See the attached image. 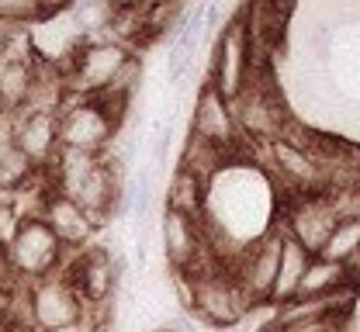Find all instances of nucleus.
I'll list each match as a JSON object with an SVG mask.
<instances>
[{"instance_id":"f257e3e1","label":"nucleus","mask_w":360,"mask_h":332,"mask_svg":"<svg viewBox=\"0 0 360 332\" xmlns=\"http://www.w3.org/2000/svg\"><path fill=\"white\" fill-rule=\"evenodd\" d=\"M125 107H129V97L122 94L66 97L59 107V145L104 156L125 121Z\"/></svg>"},{"instance_id":"f03ea898","label":"nucleus","mask_w":360,"mask_h":332,"mask_svg":"<svg viewBox=\"0 0 360 332\" xmlns=\"http://www.w3.org/2000/svg\"><path fill=\"white\" fill-rule=\"evenodd\" d=\"M132 48L122 39H94L80 42V48L70 59V69L63 77L66 97H101L115 91L118 77L125 73V66L132 62Z\"/></svg>"},{"instance_id":"7ed1b4c3","label":"nucleus","mask_w":360,"mask_h":332,"mask_svg":"<svg viewBox=\"0 0 360 332\" xmlns=\"http://www.w3.org/2000/svg\"><path fill=\"white\" fill-rule=\"evenodd\" d=\"M250 69H253V46H250V35H246V14L236 11L219 35V46H215L205 84H212L232 104L250 87Z\"/></svg>"},{"instance_id":"20e7f679","label":"nucleus","mask_w":360,"mask_h":332,"mask_svg":"<svg viewBox=\"0 0 360 332\" xmlns=\"http://www.w3.org/2000/svg\"><path fill=\"white\" fill-rule=\"evenodd\" d=\"M4 253H7L11 270L35 284V281H45V277H56V270L63 267L66 249L52 236V229L42 218H28V222H18V232L4 246Z\"/></svg>"},{"instance_id":"39448f33","label":"nucleus","mask_w":360,"mask_h":332,"mask_svg":"<svg viewBox=\"0 0 360 332\" xmlns=\"http://www.w3.org/2000/svg\"><path fill=\"white\" fill-rule=\"evenodd\" d=\"M25 312H28V326L35 332L63 329V326H84V319H87L84 298L63 277H45V281H35L28 287Z\"/></svg>"},{"instance_id":"423d86ee","label":"nucleus","mask_w":360,"mask_h":332,"mask_svg":"<svg viewBox=\"0 0 360 332\" xmlns=\"http://www.w3.org/2000/svg\"><path fill=\"white\" fill-rule=\"evenodd\" d=\"M198 284H194V315L212 326V329H239L243 315H246V298L236 284V277H225V274H194Z\"/></svg>"},{"instance_id":"0eeeda50","label":"nucleus","mask_w":360,"mask_h":332,"mask_svg":"<svg viewBox=\"0 0 360 332\" xmlns=\"http://www.w3.org/2000/svg\"><path fill=\"white\" fill-rule=\"evenodd\" d=\"M281 246H284V236L267 232V236L246 253V260L239 263V270L232 274L239 291H243V298H246V305H260V301H270V298H274L277 267H281Z\"/></svg>"},{"instance_id":"6e6552de","label":"nucleus","mask_w":360,"mask_h":332,"mask_svg":"<svg viewBox=\"0 0 360 332\" xmlns=\"http://www.w3.org/2000/svg\"><path fill=\"white\" fill-rule=\"evenodd\" d=\"M191 135L215 145V149H225V152H232V145H236L239 128L232 118V104L212 84H201V91H198L194 111H191Z\"/></svg>"},{"instance_id":"1a4fd4ad","label":"nucleus","mask_w":360,"mask_h":332,"mask_svg":"<svg viewBox=\"0 0 360 332\" xmlns=\"http://www.w3.org/2000/svg\"><path fill=\"white\" fill-rule=\"evenodd\" d=\"M63 281L73 284V291L84 298L87 308L90 305H104V301L115 294V287H118V267H115L111 253L97 246V249H84V253L66 267Z\"/></svg>"},{"instance_id":"9d476101","label":"nucleus","mask_w":360,"mask_h":332,"mask_svg":"<svg viewBox=\"0 0 360 332\" xmlns=\"http://www.w3.org/2000/svg\"><path fill=\"white\" fill-rule=\"evenodd\" d=\"M42 222L52 229V236L63 242V249H84L90 239L97 236L94 218H90V215L80 208V204H77V201H73V197L59 194L56 187L45 194Z\"/></svg>"},{"instance_id":"9b49d317","label":"nucleus","mask_w":360,"mask_h":332,"mask_svg":"<svg viewBox=\"0 0 360 332\" xmlns=\"http://www.w3.org/2000/svg\"><path fill=\"white\" fill-rule=\"evenodd\" d=\"M14 145L45 173L63 149L59 145V111H21Z\"/></svg>"},{"instance_id":"f8f14e48","label":"nucleus","mask_w":360,"mask_h":332,"mask_svg":"<svg viewBox=\"0 0 360 332\" xmlns=\"http://www.w3.org/2000/svg\"><path fill=\"white\" fill-rule=\"evenodd\" d=\"M160 236H163V253L170 260L174 270H187L198 274L201 263V229L194 218L180 215L174 208H163V222H160Z\"/></svg>"},{"instance_id":"ddd939ff","label":"nucleus","mask_w":360,"mask_h":332,"mask_svg":"<svg viewBox=\"0 0 360 332\" xmlns=\"http://www.w3.org/2000/svg\"><path fill=\"white\" fill-rule=\"evenodd\" d=\"M232 118H236V128L243 135H250L253 142H270L281 135V114H277L274 100L264 94V87H257V84H250L232 100Z\"/></svg>"},{"instance_id":"4468645a","label":"nucleus","mask_w":360,"mask_h":332,"mask_svg":"<svg viewBox=\"0 0 360 332\" xmlns=\"http://www.w3.org/2000/svg\"><path fill=\"white\" fill-rule=\"evenodd\" d=\"M315 256L305 249V246H298L291 236H284V246H281V267H277V284H274V298H270V305H288L295 294H298V284H302V277H305V270H309V263H312Z\"/></svg>"},{"instance_id":"2eb2a0df","label":"nucleus","mask_w":360,"mask_h":332,"mask_svg":"<svg viewBox=\"0 0 360 332\" xmlns=\"http://www.w3.org/2000/svg\"><path fill=\"white\" fill-rule=\"evenodd\" d=\"M167 208H174L180 215L201 222V215L208 211V180L198 177L194 170L177 166L174 180H170V190H167Z\"/></svg>"},{"instance_id":"dca6fc26","label":"nucleus","mask_w":360,"mask_h":332,"mask_svg":"<svg viewBox=\"0 0 360 332\" xmlns=\"http://www.w3.org/2000/svg\"><path fill=\"white\" fill-rule=\"evenodd\" d=\"M336 222H340V218H333L329 208L309 204V208L295 211V218H291V239H295L298 246H305L312 256H319V249L326 246V239L336 229Z\"/></svg>"},{"instance_id":"f3484780","label":"nucleus","mask_w":360,"mask_h":332,"mask_svg":"<svg viewBox=\"0 0 360 332\" xmlns=\"http://www.w3.org/2000/svg\"><path fill=\"white\" fill-rule=\"evenodd\" d=\"M35 73L39 69L32 66V59H25V62H4V69H0V107L4 111L21 114L28 107L32 91H35Z\"/></svg>"},{"instance_id":"a211bd4d","label":"nucleus","mask_w":360,"mask_h":332,"mask_svg":"<svg viewBox=\"0 0 360 332\" xmlns=\"http://www.w3.org/2000/svg\"><path fill=\"white\" fill-rule=\"evenodd\" d=\"M70 18H73L77 32L84 35V42H94V39H115V35H108V32H115L118 4H108V0H87V4L70 7Z\"/></svg>"},{"instance_id":"6ab92c4d","label":"nucleus","mask_w":360,"mask_h":332,"mask_svg":"<svg viewBox=\"0 0 360 332\" xmlns=\"http://www.w3.org/2000/svg\"><path fill=\"white\" fill-rule=\"evenodd\" d=\"M267 149H270L274 166H277L291 184H312L315 180V163H312V156H309L302 145H295L291 139L277 135V139H270L267 142Z\"/></svg>"},{"instance_id":"aec40b11","label":"nucleus","mask_w":360,"mask_h":332,"mask_svg":"<svg viewBox=\"0 0 360 332\" xmlns=\"http://www.w3.org/2000/svg\"><path fill=\"white\" fill-rule=\"evenodd\" d=\"M357 249H360V218H340L336 229L326 239V246L319 249V260L347 267V260H354Z\"/></svg>"},{"instance_id":"412c9836","label":"nucleus","mask_w":360,"mask_h":332,"mask_svg":"<svg viewBox=\"0 0 360 332\" xmlns=\"http://www.w3.org/2000/svg\"><path fill=\"white\" fill-rule=\"evenodd\" d=\"M343 274H347V267L326 263V260L315 256L312 263H309V270H305V277H302V284H298V294H295V298H305V301L329 298V291H336V287L343 284Z\"/></svg>"},{"instance_id":"4be33fe9","label":"nucleus","mask_w":360,"mask_h":332,"mask_svg":"<svg viewBox=\"0 0 360 332\" xmlns=\"http://www.w3.org/2000/svg\"><path fill=\"white\" fill-rule=\"evenodd\" d=\"M39 177H42V170L25 152H18V149H11L0 159V190L4 194H21L25 187H32Z\"/></svg>"},{"instance_id":"5701e85b","label":"nucleus","mask_w":360,"mask_h":332,"mask_svg":"<svg viewBox=\"0 0 360 332\" xmlns=\"http://www.w3.org/2000/svg\"><path fill=\"white\" fill-rule=\"evenodd\" d=\"M153 184H156V166H142L132 177V218L135 229L149 225V204H153Z\"/></svg>"},{"instance_id":"b1692460","label":"nucleus","mask_w":360,"mask_h":332,"mask_svg":"<svg viewBox=\"0 0 360 332\" xmlns=\"http://www.w3.org/2000/svg\"><path fill=\"white\" fill-rule=\"evenodd\" d=\"M194 52L198 48L191 46V42H184V39H174V46H170V55H167V84L170 87H180L184 84V77H187V69H191V62H194Z\"/></svg>"},{"instance_id":"393cba45","label":"nucleus","mask_w":360,"mask_h":332,"mask_svg":"<svg viewBox=\"0 0 360 332\" xmlns=\"http://www.w3.org/2000/svg\"><path fill=\"white\" fill-rule=\"evenodd\" d=\"M14 139H18V114L0 107V159H4L11 149H18Z\"/></svg>"},{"instance_id":"a878e982","label":"nucleus","mask_w":360,"mask_h":332,"mask_svg":"<svg viewBox=\"0 0 360 332\" xmlns=\"http://www.w3.org/2000/svg\"><path fill=\"white\" fill-rule=\"evenodd\" d=\"M45 332H84V326H63V329H45Z\"/></svg>"},{"instance_id":"bb28decb","label":"nucleus","mask_w":360,"mask_h":332,"mask_svg":"<svg viewBox=\"0 0 360 332\" xmlns=\"http://www.w3.org/2000/svg\"><path fill=\"white\" fill-rule=\"evenodd\" d=\"M4 62H7V55H4V42H0V69H4Z\"/></svg>"},{"instance_id":"cd10ccee","label":"nucleus","mask_w":360,"mask_h":332,"mask_svg":"<svg viewBox=\"0 0 360 332\" xmlns=\"http://www.w3.org/2000/svg\"><path fill=\"white\" fill-rule=\"evenodd\" d=\"M97 332H104V329H97Z\"/></svg>"}]
</instances>
